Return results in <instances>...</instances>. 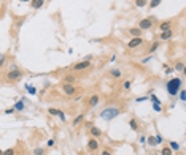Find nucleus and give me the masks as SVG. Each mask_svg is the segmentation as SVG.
Masks as SVG:
<instances>
[{"label": "nucleus", "instance_id": "f257e3e1", "mask_svg": "<svg viewBox=\"0 0 186 155\" xmlns=\"http://www.w3.org/2000/svg\"><path fill=\"white\" fill-rule=\"evenodd\" d=\"M121 108H118V106H107L105 109H102L100 111V114H99V117L102 119V120H107V122H110V120H113V119H116L120 114H121Z\"/></svg>", "mask_w": 186, "mask_h": 155}, {"label": "nucleus", "instance_id": "f03ea898", "mask_svg": "<svg viewBox=\"0 0 186 155\" xmlns=\"http://www.w3.org/2000/svg\"><path fill=\"white\" fill-rule=\"evenodd\" d=\"M5 78H7L8 82H18V81H21L22 78H24V73H22V70L18 68V65L11 63L8 71H7V74H5Z\"/></svg>", "mask_w": 186, "mask_h": 155}, {"label": "nucleus", "instance_id": "7ed1b4c3", "mask_svg": "<svg viewBox=\"0 0 186 155\" xmlns=\"http://www.w3.org/2000/svg\"><path fill=\"white\" fill-rule=\"evenodd\" d=\"M181 86H183V79H181V78H170V79L167 81V84H166L167 93L170 97H177V93L181 89Z\"/></svg>", "mask_w": 186, "mask_h": 155}, {"label": "nucleus", "instance_id": "20e7f679", "mask_svg": "<svg viewBox=\"0 0 186 155\" xmlns=\"http://www.w3.org/2000/svg\"><path fill=\"white\" fill-rule=\"evenodd\" d=\"M61 90H62V93H64L65 97H75L77 92H78V87H77L75 84H64V82H62Z\"/></svg>", "mask_w": 186, "mask_h": 155}, {"label": "nucleus", "instance_id": "39448f33", "mask_svg": "<svg viewBox=\"0 0 186 155\" xmlns=\"http://www.w3.org/2000/svg\"><path fill=\"white\" fill-rule=\"evenodd\" d=\"M154 21H156V18H153V16H151V18H143L140 22H138L137 27L140 29L142 32H143V30H150L153 25H154Z\"/></svg>", "mask_w": 186, "mask_h": 155}, {"label": "nucleus", "instance_id": "423d86ee", "mask_svg": "<svg viewBox=\"0 0 186 155\" xmlns=\"http://www.w3.org/2000/svg\"><path fill=\"white\" fill-rule=\"evenodd\" d=\"M91 68V62L88 60H81V62H77L72 65V73H77V71H84V70H89Z\"/></svg>", "mask_w": 186, "mask_h": 155}, {"label": "nucleus", "instance_id": "0eeeda50", "mask_svg": "<svg viewBox=\"0 0 186 155\" xmlns=\"http://www.w3.org/2000/svg\"><path fill=\"white\" fill-rule=\"evenodd\" d=\"M143 43H145L143 37H137V38H130V40L127 41V48H129V49H137V48H140V46H142Z\"/></svg>", "mask_w": 186, "mask_h": 155}, {"label": "nucleus", "instance_id": "6e6552de", "mask_svg": "<svg viewBox=\"0 0 186 155\" xmlns=\"http://www.w3.org/2000/svg\"><path fill=\"white\" fill-rule=\"evenodd\" d=\"M86 147H88V150H89L91 153L97 152V150H99V139H96V138H89Z\"/></svg>", "mask_w": 186, "mask_h": 155}, {"label": "nucleus", "instance_id": "1a4fd4ad", "mask_svg": "<svg viewBox=\"0 0 186 155\" xmlns=\"http://www.w3.org/2000/svg\"><path fill=\"white\" fill-rule=\"evenodd\" d=\"M89 135H91V138H96V139H100L102 138V130L99 127H96V125H89Z\"/></svg>", "mask_w": 186, "mask_h": 155}, {"label": "nucleus", "instance_id": "9d476101", "mask_svg": "<svg viewBox=\"0 0 186 155\" xmlns=\"http://www.w3.org/2000/svg\"><path fill=\"white\" fill-rule=\"evenodd\" d=\"M77 81H78V78H77L75 73H67V74L62 78V82H64V84H77Z\"/></svg>", "mask_w": 186, "mask_h": 155}, {"label": "nucleus", "instance_id": "9b49d317", "mask_svg": "<svg viewBox=\"0 0 186 155\" xmlns=\"http://www.w3.org/2000/svg\"><path fill=\"white\" fill-rule=\"evenodd\" d=\"M172 27H173V21H162V22H159V25H157V29L161 30V32H166V30H172Z\"/></svg>", "mask_w": 186, "mask_h": 155}, {"label": "nucleus", "instance_id": "f8f14e48", "mask_svg": "<svg viewBox=\"0 0 186 155\" xmlns=\"http://www.w3.org/2000/svg\"><path fill=\"white\" fill-rule=\"evenodd\" d=\"M99 103H100V97L97 93H94V95H91L89 100H88V108H96Z\"/></svg>", "mask_w": 186, "mask_h": 155}, {"label": "nucleus", "instance_id": "ddd939ff", "mask_svg": "<svg viewBox=\"0 0 186 155\" xmlns=\"http://www.w3.org/2000/svg\"><path fill=\"white\" fill-rule=\"evenodd\" d=\"M48 114H51V116H56V117H59L62 122H65V112H64V111H61V109L50 108V109H48Z\"/></svg>", "mask_w": 186, "mask_h": 155}, {"label": "nucleus", "instance_id": "4468645a", "mask_svg": "<svg viewBox=\"0 0 186 155\" xmlns=\"http://www.w3.org/2000/svg\"><path fill=\"white\" fill-rule=\"evenodd\" d=\"M127 33H129L132 38H137V37H142V35H143V32L138 29V27H129V29H127Z\"/></svg>", "mask_w": 186, "mask_h": 155}, {"label": "nucleus", "instance_id": "2eb2a0df", "mask_svg": "<svg viewBox=\"0 0 186 155\" xmlns=\"http://www.w3.org/2000/svg\"><path fill=\"white\" fill-rule=\"evenodd\" d=\"M46 3V0H30V8L32 10H40Z\"/></svg>", "mask_w": 186, "mask_h": 155}, {"label": "nucleus", "instance_id": "dca6fc26", "mask_svg": "<svg viewBox=\"0 0 186 155\" xmlns=\"http://www.w3.org/2000/svg\"><path fill=\"white\" fill-rule=\"evenodd\" d=\"M172 37H173V30H166V32H161L159 40L161 41H169V40H172Z\"/></svg>", "mask_w": 186, "mask_h": 155}, {"label": "nucleus", "instance_id": "f3484780", "mask_svg": "<svg viewBox=\"0 0 186 155\" xmlns=\"http://www.w3.org/2000/svg\"><path fill=\"white\" fill-rule=\"evenodd\" d=\"M24 103H26V100H18L16 103H14V111L16 112H22V111H24L26 109V105H24Z\"/></svg>", "mask_w": 186, "mask_h": 155}, {"label": "nucleus", "instance_id": "a211bd4d", "mask_svg": "<svg viewBox=\"0 0 186 155\" xmlns=\"http://www.w3.org/2000/svg\"><path fill=\"white\" fill-rule=\"evenodd\" d=\"M173 71H181V73L184 74V73H186V65H184V62H183V60L177 62V63L173 65Z\"/></svg>", "mask_w": 186, "mask_h": 155}, {"label": "nucleus", "instance_id": "6ab92c4d", "mask_svg": "<svg viewBox=\"0 0 186 155\" xmlns=\"http://www.w3.org/2000/svg\"><path fill=\"white\" fill-rule=\"evenodd\" d=\"M110 76L113 78V79H120V78L123 76V73H121V70H118V68H111V70H110Z\"/></svg>", "mask_w": 186, "mask_h": 155}, {"label": "nucleus", "instance_id": "aec40b11", "mask_svg": "<svg viewBox=\"0 0 186 155\" xmlns=\"http://www.w3.org/2000/svg\"><path fill=\"white\" fill-rule=\"evenodd\" d=\"M83 120H84V114H83V112H80V114H78V116L72 120V125H73V127H78Z\"/></svg>", "mask_w": 186, "mask_h": 155}, {"label": "nucleus", "instance_id": "412c9836", "mask_svg": "<svg viewBox=\"0 0 186 155\" xmlns=\"http://www.w3.org/2000/svg\"><path fill=\"white\" fill-rule=\"evenodd\" d=\"M148 100H150V101L153 103V105H162V101H161V100H159V98H157V97H156V95L153 93V92H151V93L148 95Z\"/></svg>", "mask_w": 186, "mask_h": 155}, {"label": "nucleus", "instance_id": "4be33fe9", "mask_svg": "<svg viewBox=\"0 0 186 155\" xmlns=\"http://www.w3.org/2000/svg\"><path fill=\"white\" fill-rule=\"evenodd\" d=\"M26 90H27V93H29V95H37V93H38L37 87H35V86H32V84H26Z\"/></svg>", "mask_w": 186, "mask_h": 155}, {"label": "nucleus", "instance_id": "5701e85b", "mask_svg": "<svg viewBox=\"0 0 186 155\" xmlns=\"http://www.w3.org/2000/svg\"><path fill=\"white\" fill-rule=\"evenodd\" d=\"M129 127L132 128V130H134V132H137V130H138V128H140V125H138L137 119H130V120H129Z\"/></svg>", "mask_w": 186, "mask_h": 155}, {"label": "nucleus", "instance_id": "b1692460", "mask_svg": "<svg viewBox=\"0 0 186 155\" xmlns=\"http://www.w3.org/2000/svg\"><path fill=\"white\" fill-rule=\"evenodd\" d=\"M159 46H161V41H154L151 46H150V49H148V52L150 54H153V52H156V51L159 49Z\"/></svg>", "mask_w": 186, "mask_h": 155}, {"label": "nucleus", "instance_id": "393cba45", "mask_svg": "<svg viewBox=\"0 0 186 155\" xmlns=\"http://www.w3.org/2000/svg\"><path fill=\"white\" fill-rule=\"evenodd\" d=\"M159 155H173V152H172V149H170L169 146H164V147L161 149Z\"/></svg>", "mask_w": 186, "mask_h": 155}, {"label": "nucleus", "instance_id": "a878e982", "mask_svg": "<svg viewBox=\"0 0 186 155\" xmlns=\"http://www.w3.org/2000/svg\"><path fill=\"white\" fill-rule=\"evenodd\" d=\"M161 3H162V0H150L148 7H150V10H153V8H157Z\"/></svg>", "mask_w": 186, "mask_h": 155}, {"label": "nucleus", "instance_id": "bb28decb", "mask_svg": "<svg viewBox=\"0 0 186 155\" xmlns=\"http://www.w3.org/2000/svg\"><path fill=\"white\" fill-rule=\"evenodd\" d=\"M169 147L172 149V152H178L180 150V144L177 141H169Z\"/></svg>", "mask_w": 186, "mask_h": 155}, {"label": "nucleus", "instance_id": "cd10ccee", "mask_svg": "<svg viewBox=\"0 0 186 155\" xmlns=\"http://www.w3.org/2000/svg\"><path fill=\"white\" fill-rule=\"evenodd\" d=\"M135 7H137V8L148 7V0H135Z\"/></svg>", "mask_w": 186, "mask_h": 155}, {"label": "nucleus", "instance_id": "c85d7f7f", "mask_svg": "<svg viewBox=\"0 0 186 155\" xmlns=\"http://www.w3.org/2000/svg\"><path fill=\"white\" fill-rule=\"evenodd\" d=\"M34 155H46V149L45 147H35L34 149Z\"/></svg>", "mask_w": 186, "mask_h": 155}, {"label": "nucleus", "instance_id": "c756f323", "mask_svg": "<svg viewBox=\"0 0 186 155\" xmlns=\"http://www.w3.org/2000/svg\"><path fill=\"white\" fill-rule=\"evenodd\" d=\"M2 155H16V149L14 147H8L2 152Z\"/></svg>", "mask_w": 186, "mask_h": 155}, {"label": "nucleus", "instance_id": "7c9ffc66", "mask_svg": "<svg viewBox=\"0 0 186 155\" xmlns=\"http://www.w3.org/2000/svg\"><path fill=\"white\" fill-rule=\"evenodd\" d=\"M5 63H7V56L3 52H0V68H3Z\"/></svg>", "mask_w": 186, "mask_h": 155}, {"label": "nucleus", "instance_id": "2f4dec72", "mask_svg": "<svg viewBox=\"0 0 186 155\" xmlns=\"http://www.w3.org/2000/svg\"><path fill=\"white\" fill-rule=\"evenodd\" d=\"M146 142L150 144V147H154V146H157V144H156V139H154V136H148V138H146Z\"/></svg>", "mask_w": 186, "mask_h": 155}, {"label": "nucleus", "instance_id": "473e14b6", "mask_svg": "<svg viewBox=\"0 0 186 155\" xmlns=\"http://www.w3.org/2000/svg\"><path fill=\"white\" fill-rule=\"evenodd\" d=\"M154 139H156V144H157V146H159V144L162 146V142H164V138H162V136L159 135V133H156V136H154Z\"/></svg>", "mask_w": 186, "mask_h": 155}, {"label": "nucleus", "instance_id": "72a5a7b5", "mask_svg": "<svg viewBox=\"0 0 186 155\" xmlns=\"http://www.w3.org/2000/svg\"><path fill=\"white\" fill-rule=\"evenodd\" d=\"M148 100V95H143V97H137L135 98V103H143V101H146Z\"/></svg>", "mask_w": 186, "mask_h": 155}, {"label": "nucleus", "instance_id": "f704fd0d", "mask_svg": "<svg viewBox=\"0 0 186 155\" xmlns=\"http://www.w3.org/2000/svg\"><path fill=\"white\" fill-rule=\"evenodd\" d=\"M130 86H132V82L127 79V81H124V84H123V89H124V90H130Z\"/></svg>", "mask_w": 186, "mask_h": 155}, {"label": "nucleus", "instance_id": "c9c22d12", "mask_svg": "<svg viewBox=\"0 0 186 155\" xmlns=\"http://www.w3.org/2000/svg\"><path fill=\"white\" fill-rule=\"evenodd\" d=\"M56 146V139H48V141H46V147H54Z\"/></svg>", "mask_w": 186, "mask_h": 155}, {"label": "nucleus", "instance_id": "e433bc0d", "mask_svg": "<svg viewBox=\"0 0 186 155\" xmlns=\"http://www.w3.org/2000/svg\"><path fill=\"white\" fill-rule=\"evenodd\" d=\"M151 59H153V56L150 54V56H146V57H143V59H142V63L145 65V63H148V62H151Z\"/></svg>", "mask_w": 186, "mask_h": 155}, {"label": "nucleus", "instance_id": "4c0bfd02", "mask_svg": "<svg viewBox=\"0 0 186 155\" xmlns=\"http://www.w3.org/2000/svg\"><path fill=\"white\" fill-rule=\"evenodd\" d=\"M153 109L156 112H162V105H153Z\"/></svg>", "mask_w": 186, "mask_h": 155}, {"label": "nucleus", "instance_id": "58836bf2", "mask_svg": "<svg viewBox=\"0 0 186 155\" xmlns=\"http://www.w3.org/2000/svg\"><path fill=\"white\" fill-rule=\"evenodd\" d=\"M3 112H5V114H7V116H11V114H13V112H14V108H7V109H5V111H3Z\"/></svg>", "mask_w": 186, "mask_h": 155}, {"label": "nucleus", "instance_id": "ea45409f", "mask_svg": "<svg viewBox=\"0 0 186 155\" xmlns=\"http://www.w3.org/2000/svg\"><path fill=\"white\" fill-rule=\"evenodd\" d=\"M138 142H140V144H145V142H146V136H143V135H142L140 138H138Z\"/></svg>", "mask_w": 186, "mask_h": 155}, {"label": "nucleus", "instance_id": "a19ab883", "mask_svg": "<svg viewBox=\"0 0 186 155\" xmlns=\"http://www.w3.org/2000/svg\"><path fill=\"white\" fill-rule=\"evenodd\" d=\"M164 68H166V74H170V73H173V68H169L167 65H164Z\"/></svg>", "mask_w": 186, "mask_h": 155}, {"label": "nucleus", "instance_id": "79ce46f5", "mask_svg": "<svg viewBox=\"0 0 186 155\" xmlns=\"http://www.w3.org/2000/svg\"><path fill=\"white\" fill-rule=\"evenodd\" d=\"M100 155H113V153H111L108 149H105V150H102V153H100Z\"/></svg>", "mask_w": 186, "mask_h": 155}, {"label": "nucleus", "instance_id": "37998d69", "mask_svg": "<svg viewBox=\"0 0 186 155\" xmlns=\"http://www.w3.org/2000/svg\"><path fill=\"white\" fill-rule=\"evenodd\" d=\"M19 2H30V0H19Z\"/></svg>", "mask_w": 186, "mask_h": 155}, {"label": "nucleus", "instance_id": "c03bdc74", "mask_svg": "<svg viewBox=\"0 0 186 155\" xmlns=\"http://www.w3.org/2000/svg\"><path fill=\"white\" fill-rule=\"evenodd\" d=\"M2 152H3V150H2V149H0V155H2Z\"/></svg>", "mask_w": 186, "mask_h": 155}]
</instances>
